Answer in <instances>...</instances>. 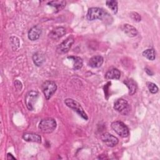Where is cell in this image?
<instances>
[{"label": "cell", "instance_id": "obj_22", "mask_svg": "<svg viewBox=\"0 0 160 160\" xmlns=\"http://www.w3.org/2000/svg\"><path fill=\"white\" fill-rule=\"evenodd\" d=\"M146 85H147V87L148 88V89L149 90V91L152 93V94H155L156 93L159 89H158V87L153 82H146Z\"/></svg>", "mask_w": 160, "mask_h": 160}, {"label": "cell", "instance_id": "obj_5", "mask_svg": "<svg viewBox=\"0 0 160 160\" xmlns=\"http://www.w3.org/2000/svg\"><path fill=\"white\" fill-rule=\"evenodd\" d=\"M112 129L121 137L126 138L129 134V131L127 126L119 121H114L111 123Z\"/></svg>", "mask_w": 160, "mask_h": 160}, {"label": "cell", "instance_id": "obj_14", "mask_svg": "<svg viewBox=\"0 0 160 160\" xmlns=\"http://www.w3.org/2000/svg\"><path fill=\"white\" fill-rule=\"evenodd\" d=\"M104 62V59L101 56H94L89 59L88 65L92 68H97L101 66Z\"/></svg>", "mask_w": 160, "mask_h": 160}, {"label": "cell", "instance_id": "obj_19", "mask_svg": "<svg viewBox=\"0 0 160 160\" xmlns=\"http://www.w3.org/2000/svg\"><path fill=\"white\" fill-rule=\"evenodd\" d=\"M48 4L50 6L54 7L58 11L62 9L66 4V2L65 1H51L48 2Z\"/></svg>", "mask_w": 160, "mask_h": 160}, {"label": "cell", "instance_id": "obj_25", "mask_svg": "<svg viewBox=\"0 0 160 160\" xmlns=\"http://www.w3.org/2000/svg\"><path fill=\"white\" fill-rule=\"evenodd\" d=\"M145 71H146V72L149 75H150V76H152V75L153 74V73H152L149 69H147V68L145 69Z\"/></svg>", "mask_w": 160, "mask_h": 160}, {"label": "cell", "instance_id": "obj_24", "mask_svg": "<svg viewBox=\"0 0 160 160\" xmlns=\"http://www.w3.org/2000/svg\"><path fill=\"white\" fill-rule=\"evenodd\" d=\"M7 159H16L15 157H14L11 153H8V154H7Z\"/></svg>", "mask_w": 160, "mask_h": 160}, {"label": "cell", "instance_id": "obj_23", "mask_svg": "<svg viewBox=\"0 0 160 160\" xmlns=\"http://www.w3.org/2000/svg\"><path fill=\"white\" fill-rule=\"evenodd\" d=\"M129 15H130L131 18L133 21H134L136 22H139L141 21V16H140V15L138 12H130Z\"/></svg>", "mask_w": 160, "mask_h": 160}, {"label": "cell", "instance_id": "obj_13", "mask_svg": "<svg viewBox=\"0 0 160 160\" xmlns=\"http://www.w3.org/2000/svg\"><path fill=\"white\" fill-rule=\"evenodd\" d=\"M122 31L129 37L132 38L136 36L138 34V30L134 26L129 24H124L121 26Z\"/></svg>", "mask_w": 160, "mask_h": 160}, {"label": "cell", "instance_id": "obj_9", "mask_svg": "<svg viewBox=\"0 0 160 160\" xmlns=\"http://www.w3.org/2000/svg\"><path fill=\"white\" fill-rule=\"evenodd\" d=\"M102 141L108 147H114L118 144V139L109 132H104L101 136Z\"/></svg>", "mask_w": 160, "mask_h": 160}, {"label": "cell", "instance_id": "obj_1", "mask_svg": "<svg viewBox=\"0 0 160 160\" xmlns=\"http://www.w3.org/2000/svg\"><path fill=\"white\" fill-rule=\"evenodd\" d=\"M56 128V121L51 118L42 119L39 124V129L43 133H51Z\"/></svg>", "mask_w": 160, "mask_h": 160}, {"label": "cell", "instance_id": "obj_2", "mask_svg": "<svg viewBox=\"0 0 160 160\" xmlns=\"http://www.w3.org/2000/svg\"><path fill=\"white\" fill-rule=\"evenodd\" d=\"M64 103L66 105L72 109L74 111H75L81 118H82L85 120H88V117L86 114V113L84 112L82 107L81 106V104L76 101V100L71 99V98H67L64 100Z\"/></svg>", "mask_w": 160, "mask_h": 160}, {"label": "cell", "instance_id": "obj_15", "mask_svg": "<svg viewBox=\"0 0 160 160\" xmlns=\"http://www.w3.org/2000/svg\"><path fill=\"white\" fill-rule=\"evenodd\" d=\"M121 76V72L119 69L112 68L109 69L105 74L106 79H119Z\"/></svg>", "mask_w": 160, "mask_h": 160}, {"label": "cell", "instance_id": "obj_16", "mask_svg": "<svg viewBox=\"0 0 160 160\" xmlns=\"http://www.w3.org/2000/svg\"><path fill=\"white\" fill-rule=\"evenodd\" d=\"M123 82L126 85V86L129 89V94L130 95H133L136 90H137V84L136 82L132 79H125Z\"/></svg>", "mask_w": 160, "mask_h": 160}, {"label": "cell", "instance_id": "obj_17", "mask_svg": "<svg viewBox=\"0 0 160 160\" xmlns=\"http://www.w3.org/2000/svg\"><path fill=\"white\" fill-rule=\"evenodd\" d=\"M32 61L37 66H41L45 61L44 54L41 52H37L32 56Z\"/></svg>", "mask_w": 160, "mask_h": 160}, {"label": "cell", "instance_id": "obj_10", "mask_svg": "<svg viewBox=\"0 0 160 160\" xmlns=\"http://www.w3.org/2000/svg\"><path fill=\"white\" fill-rule=\"evenodd\" d=\"M66 34V29L63 27H56L54 28L48 34L50 39L56 40L62 37Z\"/></svg>", "mask_w": 160, "mask_h": 160}, {"label": "cell", "instance_id": "obj_18", "mask_svg": "<svg viewBox=\"0 0 160 160\" xmlns=\"http://www.w3.org/2000/svg\"><path fill=\"white\" fill-rule=\"evenodd\" d=\"M68 59H71L73 62V66L72 68L74 70H78L82 68L83 64L82 59L78 56H68Z\"/></svg>", "mask_w": 160, "mask_h": 160}, {"label": "cell", "instance_id": "obj_3", "mask_svg": "<svg viewBox=\"0 0 160 160\" xmlns=\"http://www.w3.org/2000/svg\"><path fill=\"white\" fill-rule=\"evenodd\" d=\"M108 14L103 9L97 7L91 8L88 9L87 13V19L89 21H94L96 19H102Z\"/></svg>", "mask_w": 160, "mask_h": 160}, {"label": "cell", "instance_id": "obj_4", "mask_svg": "<svg viewBox=\"0 0 160 160\" xmlns=\"http://www.w3.org/2000/svg\"><path fill=\"white\" fill-rule=\"evenodd\" d=\"M57 90L56 84L50 80L46 81L42 85V91L47 100L49 99Z\"/></svg>", "mask_w": 160, "mask_h": 160}, {"label": "cell", "instance_id": "obj_7", "mask_svg": "<svg viewBox=\"0 0 160 160\" xmlns=\"http://www.w3.org/2000/svg\"><path fill=\"white\" fill-rule=\"evenodd\" d=\"M39 97V93L36 91H29L25 96V104L27 108L29 111H32L34 109V104L36 102Z\"/></svg>", "mask_w": 160, "mask_h": 160}, {"label": "cell", "instance_id": "obj_6", "mask_svg": "<svg viewBox=\"0 0 160 160\" xmlns=\"http://www.w3.org/2000/svg\"><path fill=\"white\" fill-rule=\"evenodd\" d=\"M114 109L120 114L126 116L131 111V106L128 101L124 99H119L114 104Z\"/></svg>", "mask_w": 160, "mask_h": 160}, {"label": "cell", "instance_id": "obj_21", "mask_svg": "<svg viewBox=\"0 0 160 160\" xmlns=\"http://www.w3.org/2000/svg\"><path fill=\"white\" fill-rule=\"evenodd\" d=\"M106 4L107 6L111 9L114 14H116L118 12V2L114 0L106 1Z\"/></svg>", "mask_w": 160, "mask_h": 160}, {"label": "cell", "instance_id": "obj_12", "mask_svg": "<svg viewBox=\"0 0 160 160\" xmlns=\"http://www.w3.org/2000/svg\"><path fill=\"white\" fill-rule=\"evenodd\" d=\"M22 138L24 141H28V142H38V143L41 142V137L40 136V135L36 133H32V132L24 133L22 136Z\"/></svg>", "mask_w": 160, "mask_h": 160}, {"label": "cell", "instance_id": "obj_8", "mask_svg": "<svg viewBox=\"0 0 160 160\" xmlns=\"http://www.w3.org/2000/svg\"><path fill=\"white\" fill-rule=\"evenodd\" d=\"M74 39L72 36L68 37L64 41L59 44L56 49V51L58 54H65L69 51L71 48L72 44L74 43Z\"/></svg>", "mask_w": 160, "mask_h": 160}, {"label": "cell", "instance_id": "obj_11", "mask_svg": "<svg viewBox=\"0 0 160 160\" xmlns=\"http://www.w3.org/2000/svg\"><path fill=\"white\" fill-rule=\"evenodd\" d=\"M42 32L41 28L38 26H33L32 28H31L28 32V38L31 41H36L39 39Z\"/></svg>", "mask_w": 160, "mask_h": 160}, {"label": "cell", "instance_id": "obj_20", "mask_svg": "<svg viewBox=\"0 0 160 160\" xmlns=\"http://www.w3.org/2000/svg\"><path fill=\"white\" fill-rule=\"evenodd\" d=\"M142 56L150 61H153L156 58V52L154 49H148L142 52Z\"/></svg>", "mask_w": 160, "mask_h": 160}]
</instances>
